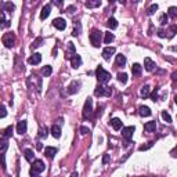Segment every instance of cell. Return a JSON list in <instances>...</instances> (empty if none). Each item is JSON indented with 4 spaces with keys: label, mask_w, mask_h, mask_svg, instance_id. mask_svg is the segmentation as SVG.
<instances>
[{
    "label": "cell",
    "mask_w": 177,
    "mask_h": 177,
    "mask_svg": "<svg viewBox=\"0 0 177 177\" xmlns=\"http://www.w3.org/2000/svg\"><path fill=\"white\" fill-rule=\"evenodd\" d=\"M53 25L56 26L58 31H64L66 28V21L64 18H56V20L53 21Z\"/></svg>",
    "instance_id": "cell-10"
},
{
    "label": "cell",
    "mask_w": 177,
    "mask_h": 177,
    "mask_svg": "<svg viewBox=\"0 0 177 177\" xmlns=\"http://www.w3.org/2000/svg\"><path fill=\"white\" fill-rule=\"evenodd\" d=\"M109 159H111V158H109V155L105 154V155H104V158H102V165H107V163L109 162Z\"/></svg>",
    "instance_id": "cell-46"
},
{
    "label": "cell",
    "mask_w": 177,
    "mask_h": 177,
    "mask_svg": "<svg viewBox=\"0 0 177 177\" xmlns=\"http://www.w3.org/2000/svg\"><path fill=\"white\" fill-rule=\"evenodd\" d=\"M26 129H28V123H26V121H20L18 122V125H17V133L18 134H25L26 133Z\"/></svg>",
    "instance_id": "cell-11"
},
{
    "label": "cell",
    "mask_w": 177,
    "mask_h": 177,
    "mask_svg": "<svg viewBox=\"0 0 177 177\" xmlns=\"http://www.w3.org/2000/svg\"><path fill=\"white\" fill-rule=\"evenodd\" d=\"M72 56H75V44H73L72 42H69L68 44H66V58L71 60L72 58Z\"/></svg>",
    "instance_id": "cell-14"
},
{
    "label": "cell",
    "mask_w": 177,
    "mask_h": 177,
    "mask_svg": "<svg viewBox=\"0 0 177 177\" xmlns=\"http://www.w3.org/2000/svg\"><path fill=\"white\" fill-rule=\"evenodd\" d=\"M158 36L159 37H166V32L163 29H158Z\"/></svg>",
    "instance_id": "cell-47"
},
{
    "label": "cell",
    "mask_w": 177,
    "mask_h": 177,
    "mask_svg": "<svg viewBox=\"0 0 177 177\" xmlns=\"http://www.w3.org/2000/svg\"><path fill=\"white\" fill-rule=\"evenodd\" d=\"M71 65H72V68H79V66L82 65V57L79 56V54L72 56V58H71Z\"/></svg>",
    "instance_id": "cell-12"
},
{
    "label": "cell",
    "mask_w": 177,
    "mask_h": 177,
    "mask_svg": "<svg viewBox=\"0 0 177 177\" xmlns=\"http://www.w3.org/2000/svg\"><path fill=\"white\" fill-rule=\"evenodd\" d=\"M44 162L40 161V159H36V161H33L32 163V167H31V176H37L39 173H42L43 170H44Z\"/></svg>",
    "instance_id": "cell-2"
},
{
    "label": "cell",
    "mask_w": 177,
    "mask_h": 177,
    "mask_svg": "<svg viewBox=\"0 0 177 177\" xmlns=\"http://www.w3.org/2000/svg\"><path fill=\"white\" fill-rule=\"evenodd\" d=\"M79 86H80V83L76 82V80H73V82L68 86V93L69 94H75V93L79 90Z\"/></svg>",
    "instance_id": "cell-16"
},
{
    "label": "cell",
    "mask_w": 177,
    "mask_h": 177,
    "mask_svg": "<svg viewBox=\"0 0 177 177\" xmlns=\"http://www.w3.org/2000/svg\"><path fill=\"white\" fill-rule=\"evenodd\" d=\"M138 114H140L141 116H150V115H151V109L148 108V107H145V105H143V107L138 108Z\"/></svg>",
    "instance_id": "cell-23"
},
{
    "label": "cell",
    "mask_w": 177,
    "mask_h": 177,
    "mask_svg": "<svg viewBox=\"0 0 177 177\" xmlns=\"http://www.w3.org/2000/svg\"><path fill=\"white\" fill-rule=\"evenodd\" d=\"M4 21H6L4 20V13L3 11H0V22H4Z\"/></svg>",
    "instance_id": "cell-50"
},
{
    "label": "cell",
    "mask_w": 177,
    "mask_h": 177,
    "mask_svg": "<svg viewBox=\"0 0 177 177\" xmlns=\"http://www.w3.org/2000/svg\"><path fill=\"white\" fill-rule=\"evenodd\" d=\"M68 11H69V13H73V11H75V7H73V6L68 7Z\"/></svg>",
    "instance_id": "cell-51"
},
{
    "label": "cell",
    "mask_w": 177,
    "mask_h": 177,
    "mask_svg": "<svg viewBox=\"0 0 177 177\" xmlns=\"http://www.w3.org/2000/svg\"><path fill=\"white\" fill-rule=\"evenodd\" d=\"M102 35H104V33L100 32L98 29H94L92 33H90V42H92V44L94 47H100L101 40H102Z\"/></svg>",
    "instance_id": "cell-4"
},
{
    "label": "cell",
    "mask_w": 177,
    "mask_h": 177,
    "mask_svg": "<svg viewBox=\"0 0 177 177\" xmlns=\"http://www.w3.org/2000/svg\"><path fill=\"white\" fill-rule=\"evenodd\" d=\"M101 6V2L100 0H95V2H87L86 3V7H88V8H94V7H100Z\"/></svg>",
    "instance_id": "cell-31"
},
{
    "label": "cell",
    "mask_w": 177,
    "mask_h": 177,
    "mask_svg": "<svg viewBox=\"0 0 177 177\" xmlns=\"http://www.w3.org/2000/svg\"><path fill=\"white\" fill-rule=\"evenodd\" d=\"M115 54V47H105L104 50H102V57H104L105 61H109L111 60V57Z\"/></svg>",
    "instance_id": "cell-9"
},
{
    "label": "cell",
    "mask_w": 177,
    "mask_h": 177,
    "mask_svg": "<svg viewBox=\"0 0 177 177\" xmlns=\"http://www.w3.org/2000/svg\"><path fill=\"white\" fill-rule=\"evenodd\" d=\"M71 177H79L78 172H73V173H72V174H71Z\"/></svg>",
    "instance_id": "cell-52"
},
{
    "label": "cell",
    "mask_w": 177,
    "mask_h": 177,
    "mask_svg": "<svg viewBox=\"0 0 177 177\" xmlns=\"http://www.w3.org/2000/svg\"><path fill=\"white\" fill-rule=\"evenodd\" d=\"M134 130H136L134 126H127V127H123V129H122V136H123L126 140H130V138L133 137Z\"/></svg>",
    "instance_id": "cell-8"
},
{
    "label": "cell",
    "mask_w": 177,
    "mask_h": 177,
    "mask_svg": "<svg viewBox=\"0 0 177 177\" xmlns=\"http://www.w3.org/2000/svg\"><path fill=\"white\" fill-rule=\"evenodd\" d=\"M13 130H14L13 126H7V127L3 129L0 133H2V136H3L4 138H7V137H11V136H13Z\"/></svg>",
    "instance_id": "cell-22"
},
{
    "label": "cell",
    "mask_w": 177,
    "mask_h": 177,
    "mask_svg": "<svg viewBox=\"0 0 177 177\" xmlns=\"http://www.w3.org/2000/svg\"><path fill=\"white\" fill-rule=\"evenodd\" d=\"M167 20H169V17H167V14H162L161 18H159V22H161V25H165V24L167 22Z\"/></svg>",
    "instance_id": "cell-42"
},
{
    "label": "cell",
    "mask_w": 177,
    "mask_h": 177,
    "mask_svg": "<svg viewBox=\"0 0 177 177\" xmlns=\"http://www.w3.org/2000/svg\"><path fill=\"white\" fill-rule=\"evenodd\" d=\"M92 115H93V100L87 98L85 102V107H83V118L88 119L92 118Z\"/></svg>",
    "instance_id": "cell-5"
},
{
    "label": "cell",
    "mask_w": 177,
    "mask_h": 177,
    "mask_svg": "<svg viewBox=\"0 0 177 177\" xmlns=\"http://www.w3.org/2000/svg\"><path fill=\"white\" fill-rule=\"evenodd\" d=\"M54 3H56L58 7H61V6H63V2H54Z\"/></svg>",
    "instance_id": "cell-53"
},
{
    "label": "cell",
    "mask_w": 177,
    "mask_h": 177,
    "mask_svg": "<svg viewBox=\"0 0 177 177\" xmlns=\"http://www.w3.org/2000/svg\"><path fill=\"white\" fill-rule=\"evenodd\" d=\"M126 64V57L123 54H118L116 56V65L118 66H123Z\"/></svg>",
    "instance_id": "cell-25"
},
{
    "label": "cell",
    "mask_w": 177,
    "mask_h": 177,
    "mask_svg": "<svg viewBox=\"0 0 177 177\" xmlns=\"http://www.w3.org/2000/svg\"><path fill=\"white\" fill-rule=\"evenodd\" d=\"M156 10H158V4H152V6L150 7V8H148L147 14H148V15H152V14H154Z\"/></svg>",
    "instance_id": "cell-39"
},
{
    "label": "cell",
    "mask_w": 177,
    "mask_h": 177,
    "mask_svg": "<svg viewBox=\"0 0 177 177\" xmlns=\"http://www.w3.org/2000/svg\"><path fill=\"white\" fill-rule=\"evenodd\" d=\"M79 33H80V24H79V22H75V28H73L72 35H73V36H78Z\"/></svg>",
    "instance_id": "cell-38"
},
{
    "label": "cell",
    "mask_w": 177,
    "mask_h": 177,
    "mask_svg": "<svg viewBox=\"0 0 177 177\" xmlns=\"http://www.w3.org/2000/svg\"><path fill=\"white\" fill-rule=\"evenodd\" d=\"M50 11H51V6H50V4H46V6L42 8V13H40V20H46L47 17H49Z\"/></svg>",
    "instance_id": "cell-15"
},
{
    "label": "cell",
    "mask_w": 177,
    "mask_h": 177,
    "mask_svg": "<svg viewBox=\"0 0 177 177\" xmlns=\"http://www.w3.org/2000/svg\"><path fill=\"white\" fill-rule=\"evenodd\" d=\"M107 26L111 28V29H116V28H118V21L115 20V18H109V20L107 21Z\"/></svg>",
    "instance_id": "cell-27"
},
{
    "label": "cell",
    "mask_w": 177,
    "mask_h": 177,
    "mask_svg": "<svg viewBox=\"0 0 177 177\" xmlns=\"http://www.w3.org/2000/svg\"><path fill=\"white\" fill-rule=\"evenodd\" d=\"M176 29H177L176 25H173V26L170 28V29H169V39H172V37L174 36V33H176Z\"/></svg>",
    "instance_id": "cell-43"
},
{
    "label": "cell",
    "mask_w": 177,
    "mask_h": 177,
    "mask_svg": "<svg viewBox=\"0 0 177 177\" xmlns=\"http://www.w3.org/2000/svg\"><path fill=\"white\" fill-rule=\"evenodd\" d=\"M151 98H152V101H156L158 100V90H155V92L151 94Z\"/></svg>",
    "instance_id": "cell-48"
},
{
    "label": "cell",
    "mask_w": 177,
    "mask_h": 177,
    "mask_svg": "<svg viewBox=\"0 0 177 177\" xmlns=\"http://www.w3.org/2000/svg\"><path fill=\"white\" fill-rule=\"evenodd\" d=\"M141 71H143V68H141L140 64H133L131 65V73H133V76H140Z\"/></svg>",
    "instance_id": "cell-21"
},
{
    "label": "cell",
    "mask_w": 177,
    "mask_h": 177,
    "mask_svg": "<svg viewBox=\"0 0 177 177\" xmlns=\"http://www.w3.org/2000/svg\"><path fill=\"white\" fill-rule=\"evenodd\" d=\"M42 43H43V37H37V39L35 40L32 44H31V47H32V49H37V47H39Z\"/></svg>",
    "instance_id": "cell-36"
},
{
    "label": "cell",
    "mask_w": 177,
    "mask_h": 177,
    "mask_svg": "<svg viewBox=\"0 0 177 177\" xmlns=\"http://www.w3.org/2000/svg\"><path fill=\"white\" fill-rule=\"evenodd\" d=\"M109 123H111V126L115 129V130H121V129H122V121L119 118L111 119V122H109Z\"/></svg>",
    "instance_id": "cell-19"
},
{
    "label": "cell",
    "mask_w": 177,
    "mask_h": 177,
    "mask_svg": "<svg viewBox=\"0 0 177 177\" xmlns=\"http://www.w3.org/2000/svg\"><path fill=\"white\" fill-rule=\"evenodd\" d=\"M58 125H53L51 126V134L54 138H60L61 137V125H63V119H60Z\"/></svg>",
    "instance_id": "cell-7"
},
{
    "label": "cell",
    "mask_w": 177,
    "mask_h": 177,
    "mask_svg": "<svg viewBox=\"0 0 177 177\" xmlns=\"http://www.w3.org/2000/svg\"><path fill=\"white\" fill-rule=\"evenodd\" d=\"M51 72H53V68L50 65H46V66H43L42 68V73L44 76H50L51 75Z\"/></svg>",
    "instance_id": "cell-32"
},
{
    "label": "cell",
    "mask_w": 177,
    "mask_h": 177,
    "mask_svg": "<svg viewBox=\"0 0 177 177\" xmlns=\"http://www.w3.org/2000/svg\"><path fill=\"white\" fill-rule=\"evenodd\" d=\"M7 148H8V141H7V138H0V154H4V151H6Z\"/></svg>",
    "instance_id": "cell-24"
},
{
    "label": "cell",
    "mask_w": 177,
    "mask_h": 177,
    "mask_svg": "<svg viewBox=\"0 0 177 177\" xmlns=\"http://www.w3.org/2000/svg\"><path fill=\"white\" fill-rule=\"evenodd\" d=\"M10 25H11L10 21H4L3 24H0V28H7V26H10Z\"/></svg>",
    "instance_id": "cell-49"
},
{
    "label": "cell",
    "mask_w": 177,
    "mask_h": 177,
    "mask_svg": "<svg viewBox=\"0 0 177 177\" xmlns=\"http://www.w3.org/2000/svg\"><path fill=\"white\" fill-rule=\"evenodd\" d=\"M87 133H90V129L88 127H86V126H82V127H80V134H87Z\"/></svg>",
    "instance_id": "cell-45"
},
{
    "label": "cell",
    "mask_w": 177,
    "mask_h": 177,
    "mask_svg": "<svg viewBox=\"0 0 177 177\" xmlns=\"http://www.w3.org/2000/svg\"><path fill=\"white\" fill-rule=\"evenodd\" d=\"M111 93H112V90L109 87H104V86H97L95 87V90H94V94L97 95V97H101V95H111Z\"/></svg>",
    "instance_id": "cell-6"
},
{
    "label": "cell",
    "mask_w": 177,
    "mask_h": 177,
    "mask_svg": "<svg viewBox=\"0 0 177 177\" xmlns=\"http://www.w3.org/2000/svg\"><path fill=\"white\" fill-rule=\"evenodd\" d=\"M24 154H25V159L28 162H32L33 161V151H32V150H25V151H24Z\"/></svg>",
    "instance_id": "cell-30"
},
{
    "label": "cell",
    "mask_w": 177,
    "mask_h": 177,
    "mask_svg": "<svg viewBox=\"0 0 177 177\" xmlns=\"http://www.w3.org/2000/svg\"><path fill=\"white\" fill-rule=\"evenodd\" d=\"M144 66H145V69H147L148 72H151V71H154V68H155V63L152 61L151 58H145L144 60Z\"/></svg>",
    "instance_id": "cell-18"
},
{
    "label": "cell",
    "mask_w": 177,
    "mask_h": 177,
    "mask_svg": "<svg viewBox=\"0 0 177 177\" xmlns=\"http://www.w3.org/2000/svg\"><path fill=\"white\" fill-rule=\"evenodd\" d=\"M3 8H4V11H7V13H13L15 6H14L13 3H3Z\"/></svg>",
    "instance_id": "cell-29"
},
{
    "label": "cell",
    "mask_w": 177,
    "mask_h": 177,
    "mask_svg": "<svg viewBox=\"0 0 177 177\" xmlns=\"http://www.w3.org/2000/svg\"><path fill=\"white\" fill-rule=\"evenodd\" d=\"M6 116H7L6 107H4V105H0V119H2V118H6Z\"/></svg>",
    "instance_id": "cell-41"
},
{
    "label": "cell",
    "mask_w": 177,
    "mask_h": 177,
    "mask_svg": "<svg viewBox=\"0 0 177 177\" xmlns=\"http://www.w3.org/2000/svg\"><path fill=\"white\" fill-rule=\"evenodd\" d=\"M104 35H105V37H104L105 44H109V43H111L112 40H114V35H112L111 32H105Z\"/></svg>",
    "instance_id": "cell-33"
},
{
    "label": "cell",
    "mask_w": 177,
    "mask_h": 177,
    "mask_svg": "<svg viewBox=\"0 0 177 177\" xmlns=\"http://www.w3.org/2000/svg\"><path fill=\"white\" fill-rule=\"evenodd\" d=\"M152 144H154V143H152V141H150V143H147V145H141L140 151H145V150H148V148H151Z\"/></svg>",
    "instance_id": "cell-44"
},
{
    "label": "cell",
    "mask_w": 177,
    "mask_h": 177,
    "mask_svg": "<svg viewBox=\"0 0 177 177\" xmlns=\"http://www.w3.org/2000/svg\"><path fill=\"white\" fill-rule=\"evenodd\" d=\"M40 61H42V54H39V53H35L32 57H29V60H28V63L31 64V65H37V64H40Z\"/></svg>",
    "instance_id": "cell-13"
},
{
    "label": "cell",
    "mask_w": 177,
    "mask_h": 177,
    "mask_svg": "<svg viewBox=\"0 0 177 177\" xmlns=\"http://www.w3.org/2000/svg\"><path fill=\"white\" fill-rule=\"evenodd\" d=\"M167 17H172V18H176V17H177V8H176V7H170V8H169V13H167Z\"/></svg>",
    "instance_id": "cell-37"
},
{
    "label": "cell",
    "mask_w": 177,
    "mask_h": 177,
    "mask_svg": "<svg viewBox=\"0 0 177 177\" xmlns=\"http://www.w3.org/2000/svg\"><path fill=\"white\" fill-rule=\"evenodd\" d=\"M0 165H2V169L6 170V156H4V154H0Z\"/></svg>",
    "instance_id": "cell-40"
},
{
    "label": "cell",
    "mask_w": 177,
    "mask_h": 177,
    "mask_svg": "<svg viewBox=\"0 0 177 177\" xmlns=\"http://www.w3.org/2000/svg\"><path fill=\"white\" fill-rule=\"evenodd\" d=\"M15 35H14L13 32H8V33H4L3 37H2V42H3V44L7 47V49H11V47H14V44H15Z\"/></svg>",
    "instance_id": "cell-3"
},
{
    "label": "cell",
    "mask_w": 177,
    "mask_h": 177,
    "mask_svg": "<svg viewBox=\"0 0 177 177\" xmlns=\"http://www.w3.org/2000/svg\"><path fill=\"white\" fill-rule=\"evenodd\" d=\"M35 177H39V176H35Z\"/></svg>",
    "instance_id": "cell-54"
},
{
    "label": "cell",
    "mask_w": 177,
    "mask_h": 177,
    "mask_svg": "<svg viewBox=\"0 0 177 177\" xmlns=\"http://www.w3.org/2000/svg\"><path fill=\"white\" fill-rule=\"evenodd\" d=\"M95 76H97V80H98L100 83H107V82H109V79H111V73H109L108 71H105L101 65L95 69Z\"/></svg>",
    "instance_id": "cell-1"
},
{
    "label": "cell",
    "mask_w": 177,
    "mask_h": 177,
    "mask_svg": "<svg viewBox=\"0 0 177 177\" xmlns=\"http://www.w3.org/2000/svg\"><path fill=\"white\" fill-rule=\"evenodd\" d=\"M49 136V130H47L46 126H40L39 127V137L40 138H46Z\"/></svg>",
    "instance_id": "cell-26"
},
{
    "label": "cell",
    "mask_w": 177,
    "mask_h": 177,
    "mask_svg": "<svg viewBox=\"0 0 177 177\" xmlns=\"http://www.w3.org/2000/svg\"><path fill=\"white\" fill-rule=\"evenodd\" d=\"M140 95L143 98H147L148 95H150V86H144V87L140 90Z\"/></svg>",
    "instance_id": "cell-28"
},
{
    "label": "cell",
    "mask_w": 177,
    "mask_h": 177,
    "mask_svg": "<svg viewBox=\"0 0 177 177\" xmlns=\"http://www.w3.org/2000/svg\"><path fill=\"white\" fill-rule=\"evenodd\" d=\"M155 129H156V123H155V121L147 122V123L144 125V130L148 131V133H151V131H155Z\"/></svg>",
    "instance_id": "cell-20"
},
{
    "label": "cell",
    "mask_w": 177,
    "mask_h": 177,
    "mask_svg": "<svg viewBox=\"0 0 177 177\" xmlns=\"http://www.w3.org/2000/svg\"><path fill=\"white\" fill-rule=\"evenodd\" d=\"M162 119H163L166 123H172V116L169 115L167 111H162Z\"/></svg>",
    "instance_id": "cell-34"
},
{
    "label": "cell",
    "mask_w": 177,
    "mask_h": 177,
    "mask_svg": "<svg viewBox=\"0 0 177 177\" xmlns=\"http://www.w3.org/2000/svg\"><path fill=\"white\" fill-rule=\"evenodd\" d=\"M57 154V148L56 147H46L44 148V155H46L47 158H54V155Z\"/></svg>",
    "instance_id": "cell-17"
},
{
    "label": "cell",
    "mask_w": 177,
    "mask_h": 177,
    "mask_svg": "<svg viewBox=\"0 0 177 177\" xmlns=\"http://www.w3.org/2000/svg\"><path fill=\"white\" fill-rule=\"evenodd\" d=\"M118 80H119L121 83H123V85H125V83L127 82V75H126L125 72H123V73H122V72L118 73Z\"/></svg>",
    "instance_id": "cell-35"
}]
</instances>
